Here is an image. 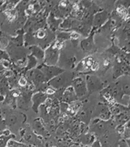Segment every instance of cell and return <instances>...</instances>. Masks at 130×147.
Returning <instances> with one entry per match:
<instances>
[{"label": "cell", "instance_id": "cell-2", "mask_svg": "<svg viewBox=\"0 0 130 147\" xmlns=\"http://www.w3.org/2000/svg\"><path fill=\"white\" fill-rule=\"evenodd\" d=\"M117 11H118L119 13L122 16H125H125H127V10H126L123 7H119V8H118Z\"/></svg>", "mask_w": 130, "mask_h": 147}, {"label": "cell", "instance_id": "cell-4", "mask_svg": "<svg viewBox=\"0 0 130 147\" xmlns=\"http://www.w3.org/2000/svg\"><path fill=\"white\" fill-rule=\"evenodd\" d=\"M92 147H101V146H100V143L98 142H95L94 144H93Z\"/></svg>", "mask_w": 130, "mask_h": 147}, {"label": "cell", "instance_id": "cell-3", "mask_svg": "<svg viewBox=\"0 0 130 147\" xmlns=\"http://www.w3.org/2000/svg\"><path fill=\"white\" fill-rule=\"evenodd\" d=\"M20 84H21V85H25V84H26V81L25 80V79L22 78L21 80H20Z\"/></svg>", "mask_w": 130, "mask_h": 147}, {"label": "cell", "instance_id": "cell-1", "mask_svg": "<svg viewBox=\"0 0 130 147\" xmlns=\"http://www.w3.org/2000/svg\"><path fill=\"white\" fill-rule=\"evenodd\" d=\"M9 140L7 136H3L0 137V147H5L7 144V141Z\"/></svg>", "mask_w": 130, "mask_h": 147}]
</instances>
